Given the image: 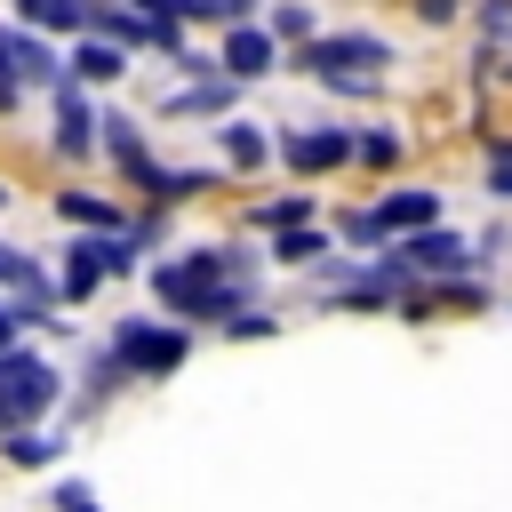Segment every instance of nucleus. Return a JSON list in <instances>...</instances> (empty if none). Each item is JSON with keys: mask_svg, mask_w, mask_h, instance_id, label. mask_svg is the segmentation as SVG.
<instances>
[{"mask_svg": "<svg viewBox=\"0 0 512 512\" xmlns=\"http://www.w3.org/2000/svg\"><path fill=\"white\" fill-rule=\"evenodd\" d=\"M8 456H16V464H48V440H40V432H16Z\"/></svg>", "mask_w": 512, "mask_h": 512, "instance_id": "nucleus-17", "label": "nucleus"}, {"mask_svg": "<svg viewBox=\"0 0 512 512\" xmlns=\"http://www.w3.org/2000/svg\"><path fill=\"white\" fill-rule=\"evenodd\" d=\"M392 152H400V136H384V128H376V136H360V160H392Z\"/></svg>", "mask_w": 512, "mask_h": 512, "instance_id": "nucleus-18", "label": "nucleus"}, {"mask_svg": "<svg viewBox=\"0 0 512 512\" xmlns=\"http://www.w3.org/2000/svg\"><path fill=\"white\" fill-rule=\"evenodd\" d=\"M96 272H112V264H104V240H80V248H72V264H64V296H88V288H96Z\"/></svg>", "mask_w": 512, "mask_h": 512, "instance_id": "nucleus-11", "label": "nucleus"}, {"mask_svg": "<svg viewBox=\"0 0 512 512\" xmlns=\"http://www.w3.org/2000/svg\"><path fill=\"white\" fill-rule=\"evenodd\" d=\"M224 152H232V160H264V136H256V128H224Z\"/></svg>", "mask_w": 512, "mask_h": 512, "instance_id": "nucleus-16", "label": "nucleus"}, {"mask_svg": "<svg viewBox=\"0 0 512 512\" xmlns=\"http://www.w3.org/2000/svg\"><path fill=\"white\" fill-rule=\"evenodd\" d=\"M264 64H272V32H248V24H240V32H232V48H224V72H240V80H248V72H264Z\"/></svg>", "mask_w": 512, "mask_h": 512, "instance_id": "nucleus-10", "label": "nucleus"}, {"mask_svg": "<svg viewBox=\"0 0 512 512\" xmlns=\"http://www.w3.org/2000/svg\"><path fill=\"white\" fill-rule=\"evenodd\" d=\"M224 264H232L224 248H200V256H184V264H160V296H168V304H192V312H232L240 288L216 280Z\"/></svg>", "mask_w": 512, "mask_h": 512, "instance_id": "nucleus-1", "label": "nucleus"}, {"mask_svg": "<svg viewBox=\"0 0 512 512\" xmlns=\"http://www.w3.org/2000/svg\"><path fill=\"white\" fill-rule=\"evenodd\" d=\"M344 152H360V144L336 136V128H304V136H288V160H296V168H336Z\"/></svg>", "mask_w": 512, "mask_h": 512, "instance_id": "nucleus-7", "label": "nucleus"}, {"mask_svg": "<svg viewBox=\"0 0 512 512\" xmlns=\"http://www.w3.org/2000/svg\"><path fill=\"white\" fill-rule=\"evenodd\" d=\"M368 64H392V48L376 32H328V40H312V72H368Z\"/></svg>", "mask_w": 512, "mask_h": 512, "instance_id": "nucleus-5", "label": "nucleus"}, {"mask_svg": "<svg viewBox=\"0 0 512 512\" xmlns=\"http://www.w3.org/2000/svg\"><path fill=\"white\" fill-rule=\"evenodd\" d=\"M56 400V368L48 360H24V352H8L0 360V424H24V416H40Z\"/></svg>", "mask_w": 512, "mask_h": 512, "instance_id": "nucleus-2", "label": "nucleus"}, {"mask_svg": "<svg viewBox=\"0 0 512 512\" xmlns=\"http://www.w3.org/2000/svg\"><path fill=\"white\" fill-rule=\"evenodd\" d=\"M88 128H104V120H88L80 88H64V96H56V144H64V152H88Z\"/></svg>", "mask_w": 512, "mask_h": 512, "instance_id": "nucleus-9", "label": "nucleus"}, {"mask_svg": "<svg viewBox=\"0 0 512 512\" xmlns=\"http://www.w3.org/2000/svg\"><path fill=\"white\" fill-rule=\"evenodd\" d=\"M0 280H16V288H32V296H40V272H32V256H16L8 240H0Z\"/></svg>", "mask_w": 512, "mask_h": 512, "instance_id": "nucleus-15", "label": "nucleus"}, {"mask_svg": "<svg viewBox=\"0 0 512 512\" xmlns=\"http://www.w3.org/2000/svg\"><path fill=\"white\" fill-rule=\"evenodd\" d=\"M56 504H64V512H96V496H88L80 480H64V488H56Z\"/></svg>", "mask_w": 512, "mask_h": 512, "instance_id": "nucleus-20", "label": "nucleus"}, {"mask_svg": "<svg viewBox=\"0 0 512 512\" xmlns=\"http://www.w3.org/2000/svg\"><path fill=\"white\" fill-rule=\"evenodd\" d=\"M72 64H80V80H112V72H128V56H120L112 40H88V48L72 56Z\"/></svg>", "mask_w": 512, "mask_h": 512, "instance_id": "nucleus-12", "label": "nucleus"}, {"mask_svg": "<svg viewBox=\"0 0 512 512\" xmlns=\"http://www.w3.org/2000/svg\"><path fill=\"white\" fill-rule=\"evenodd\" d=\"M488 184H496V192H504V200H512V144H504V152H496V160H488Z\"/></svg>", "mask_w": 512, "mask_h": 512, "instance_id": "nucleus-21", "label": "nucleus"}, {"mask_svg": "<svg viewBox=\"0 0 512 512\" xmlns=\"http://www.w3.org/2000/svg\"><path fill=\"white\" fill-rule=\"evenodd\" d=\"M0 72H8V80H40V72H56V64H48V48H40V40L0 32Z\"/></svg>", "mask_w": 512, "mask_h": 512, "instance_id": "nucleus-8", "label": "nucleus"}, {"mask_svg": "<svg viewBox=\"0 0 512 512\" xmlns=\"http://www.w3.org/2000/svg\"><path fill=\"white\" fill-rule=\"evenodd\" d=\"M280 256H288V264H304V256H328V248H320V240H304V232H288V240H280Z\"/></svg>", "mask_w": 512, "mask_h": 512, "instance_id": "nucleus-19", "label": "nucleus"}, {"mask_svg": "<svg viewBox=\"0 0 512 512\" xmlns=\"http://www.w3.org/2000/svg\"><path fill=\"white\" fill-rule=\"evenodd\" d=\"M440 216V192H392V200H376L368 216H352V232L360 240H384V232H424Z\"/></svg>", "mask_w": 512, "mask_h": 512, "instance_id": "nucleus-4", "label": "nucleus"}, {"mask_svg": "<svg viewBox=\"0 0 512 512\" xmlns=\"http://www.w3.org/2000/svg\"><path fill=\"white\" fill-rule=\"evenodd\" d=\"M24 16H32V24H64V32H72V24H88V8H80V0H24Z\"/></svg>", "mask_w": 512, "mask_h": 512, "instance_id": "nucleus-14", "label": "nucleus"}, {"mask_svg": "<svg viewBox=\"0 0 512 512\" xmlns=\"http://www.w3.org/2000/svg\"><path fill=\"white\" fill-rule=\"evenodd\" d=\"M16 320H24V312H8V304H0V352H8V336H16Z\"/></svg>", "mask_w": 512, "mask_h": 512, "instance_id": "nucleus-22", "label": "nucleus"}, {"mask_svg": "<svg viewBox=\"0 0 512 512\" xmlns=\"http://www.w3.org/2000/svg\"><path fill=\"white\" fill-rule=\"evenodd\" d=\"M112 352H120L136 376H168V368L184 360V336H176V328H152V320H120Z\"/></svg>", "mask_w": 512, "mask_h": 512, "instance_id": "nucleus-3", "label": "nucleus"}, {"mask_svg": "<svg viewBox=\"0 0 512 512\" xmlns=\"http://www.w3.org/2000/svg\"><path fill=\"white\" fill-rule=\"evenodd\" d=\"M56 216H72V224H96V232H104V224H120V208H104V200H88V192H64V200H56Z\"/></svg>", "mask_w": 512, "mask_h": 512, "instance_id": "nucleus-13", "label": "nucleus"}, {"mask_svg": "<svg viewBox=\"0 0 512 512\" xmlns=\"http://www.w3.org/2000/svg\"><path fill=\"white\" fill-rule=\"evenodd\" d=\"M392 264H400V272H464L472 256H464V240H456V232H416Z\"/></svg>", "mask_w": 512, "mask_h": 512, "instance_id": "nucleus-6", "label": "nucleus"}]
</instances>
